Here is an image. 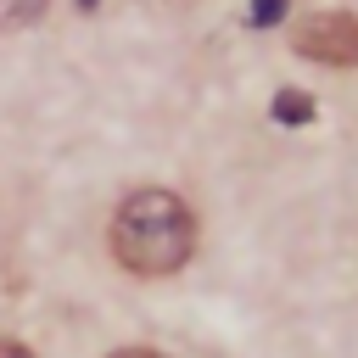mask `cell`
<instances>
[{
	"label": "cell",
	"mask_w": 358,
	"mask_h": 358,
	"mask_svg": "<svg viewBox=\"0 0 358 358\" xmlns=\"http://www.w3.org/2000/svg\"><path fill=\"white\" fill-rule=\"evenodd\" d=\"M112 252L140 280L179 274L190 263V252H196V213L173 190L145 185V190L117 201V213H112Z\"/></svg>",
	"instance_id": "obj_1"
},
{
	"label": "cell",
	"mask_w": 358,
	"mask_h": 358,
	"mask_svg": "<svg viewBox=\"0 0 358 358\" xmlns=\"http://www.w3.org/2000/svg\"><path fill=\"white\" fill-rule=\"evenodd\" d=\"M296 56L324 62V67H352L358 62V17L352 11H319L291 34Z\"/></svg>",
	"instance_id": "obj_2"
},
{
	"label": "cell",
	"mask_w": 358,
	"mask_h": 358,
	"mask_svg": "<svg viewBox=\"0 0 358 358\" xmlns=\"http://www.w3.org/2000/svg\"><path fill=\"white\" fill-rule=\"evenodd\" d=\"M268 112L280 117V123H313V95H302V90H280L274 101H268Z\"/></svg>",
	"instance_id": "obj_3"
},
{
	"label": "cell",
	"mask_w": 358,
	"mask_h": 358,
	"mask_svg": "<svg viewBox=\"0 0 358 358\" xmlns=\"http://www.w3.org/2000/svg\"><path fill=\"white\" fill-rule=\"evenodd\" d=\"M45 6H50V0H0V34L39 22V17H45Z\"/></svg>",
	"instance_id": "obj_4"
},
{
	"label": "cell",
	"mask_w": 358,
	"mask_h": 358,
	"mask_svg": "<svg viewBox=\"0 0 358 358\" xmlns=\"http://www.w3.org/2000/svg\"><path fill=\"white\" fill-rule=\"evenodd\" d=\"M280 11H285V0H252V22L263 28V22H280Z\"/></svg>",
	"instance_id": "obj_5"
},
{
	"label": "cell",
	"mask_w": 358,
	"mask_h": 358,
	"mask_svg": "<svg viewBox=\"0 0 358 358\" xmlns=\"http://www.w3.org/2000/svg\"><path fill=\"white\" fill-rule=\"evenodd\" d=\"M0 358H34V352H28L17 336H0Z\"/></svg>",
	"instance_id": "obj_6"
},
{
	"label": "cell",
	"mask_w": 358,
	"mask_h": 358,
	"mask_svg": "<svg viewBox=\"0 0 358 358\" xmlns=\"http://www.w3.org/2000/svg\"><path fill=\"white\" fill-rule=\"evenodd\" d=\"M106 358H168V352H157V347H117V352H106Z\"/></svg>",
	"instance_id": "obj_7"
},
{
	"label": "cell",
	"mask_w": 358,
	"mask_h": 358,
	"mask_svg": "<svg viewBox=\"0 0 358 358\" xmlns=\"http://www.w3.org/2000/svg\"><path fill=\"white\" fill-rule=\"evenodd\" d=\"M95 6H101V0H78V11H95Z\"/></svg>",
	"instance_id": "obj_8"
}]
</instances>
